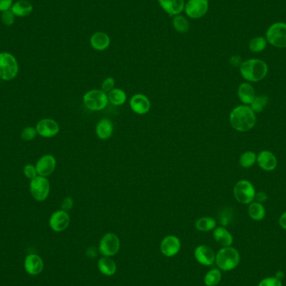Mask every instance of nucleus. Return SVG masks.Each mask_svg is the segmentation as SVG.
<instances>
[{"instance_id":"27","label":"nucleus","mask_w":286,"mask_h":286,"mask_svg":"<svg viewBox=\"0 0 286 286\" xmlns=\"http://www.w3.org/2000/svg\"><path fill=\"white\" fill-rule=\"evenodd\" d=\"M216 227V219L211 217H202L195 222V228L200 232H209Z\"/></svg>"},{"instance_id":"39","label":"nucleus","mask_w":286,"mask_h":286,"mask_svg":"<svg viewBox=\"0 0 286 286\" xmlns=\"http://www.w3.org/2000/svg\"><path fill=\"white\" fill-rule=\"evenodd\" d=\"M73 206H74V200H73L72 198L67 197V198L63 199L60 208H61L62 210L68 212L72 209Z\"/></svg>"},{"instance_id":"1","label":"nucleus","mask_w":286,"mask_h":286,"mask_svg":"<svg viewBox=\"0 0 286 286\" xmlns=\"http://www.w3.org/2000/svg\"><path fill=\"white\" fill-rule=\"evenodd\" d=\"M230 122L236 132H247L255 127L257 117L250 106L240 105L235 107L230 112Z\"/></svg>"},{"instance_id":"11","label":"nucleus","mask_w":286,"mask_h":286,"mask_svg":"<svg viewBox=\"0 0 286 286\" xmlns=\"http://www.w3.org/2000/svg\"><path fill=\"white\" fill-rule=\"evenodd\" d=\"M70 218L68 212L64 210H57L51 214L49 218V225L54 232L65 231L70 225Z\"/></svg>"},{"instance_id":"38","label":"nucleus","mask_w":286,"mask_h":286,"mask_svg":"<svg viewBox=\"0 0 286 286\" xmlns=\"http://www.w3.org/2000/svg\"><path fill=\"white\" fill-rule=\"evenodd\" d=\"M115 87V80L112 77H107L103 80L101 84V90H103L105 93H109L111 90H113Z\"/></svg>"},{"instance_id":"31","label":"nucleus","mask_w":286,"mask_h":286,"mask_svg":"<svg viewBox=\"0 0 286 286\" xmlns=\"http://www.w3.org/2000/svg\"><path fill=\"white\" fill-rule=\"evenodd\" d=\"M173 25L175 30L178 31V33H181V34L187 33L190 28L188 19L180 14L173 17Z\"/></svg>"},{"instance_id":"26","label":"nucleus","mask_w":286,"mask_h":286,"mask_svg":"<svg viewBox=\"0 0 286 286\" xmlns=\"http://www.w3.org/2000/svg\"><path fill=\"white\" fill-rule=\"evenodd\" d=\"M248 214L250 217V219H253V220L261 221L266 217V208L264 206L263 204H261V203L256 201L252 202L251 204H249Z\"/></svg>"},{"instance_id":"41","label":"nucleus","mask_w":286,"mask_h":286,"mask_svg":"<svg viewBox=\"0 0 286 286\" xmlns=\"http://www.w3.org/2000/svg\"><path fill=\"white\" fill-rule=\"evenodd\" d=\"M267 199H268V195L265 192H262V191L261 192H256L255 201L263 204L265 202L267 201Z\"/></svg>"},{"instance_id":"5","label":"nucleus","mask_w":286,"mask_h":286,"mask_svg":"<svg viewBox=\"0 0 286 286\" xmlns=\"http://www.w3.org/2000/svg\"><path fill=\"white\" fill-rule=\"evenodd\" d=\"M235 199L240 204L249 205L255 201L256 190L255 186L249 180H240L235 183L233 190Z\"/></svg>"},{"instance_id":"42","label":"nucleus","mask_w":286,"mask_h":286,"mask_svg":"<svg viewBox=\"0 0 286 286\" xmlns=\"http://www.w3.org/2000/svg\"><path fill=\"white\" fill-rule=\"evenodd\" d=\"M243 62L241 60V57L239 56V55H234V56L230 58V64L235 66V67H237V66H240Z\"/></svg>"},{"instance_id":"43","label":"nucleus","mask_w":286,"mask_h":286,"mask_svg":"<svg viewBox=\"0 0 286 286\" xmlns=\"http://www.w3.org/2000/svg\"><path fill=\"white\" fill-rule=\"evenodd\" d=\"M279 225L281 226V229L286 230V211L284 212L281 214L280 219H279Z\"/></svg>"},{"instance_id":"25","label":"nucleus","mask_w":286,"mask_h":286,"mask_svg":"<svg viewBox=\"0 0 286 286\" xmlns=\"http://www.w3.org/2000/svg\"><path fill=\"white\" fill-rule=\"evenodd\" d=\"M113 130L114 126L112 121L107 118L101 119L95 127L96 135L101 140H106L110 138L112 136Z\"/></svg>"},{"instance_id":"24","label":"nucleus","mask_w":286,"mask_h":286,"mask_svg":"<svg viewBox=\"0 0 286 286\" xmlns=\"http://www.w3.org/2000/svg\"><path fill=\"white\" fill-rule=\"evenodd\" d=\"M97 268L101 274L106 276H113L117 271V266L113 259L106 256H103L99 260Z\"/></svg>"},{"instance_id":"34","label":"nucleus","mask_w":286,"mask_h":286,"mask_svg":"<svg viewBox=\"0 0 286 286\" xmlns=\"http://www.w3.org/2000/svg\"><path fill=\"white\" fill-rule=\"evenodd\" d=\"M37 133L36 128L33 127V126H27L25 128H23L21 132V139L24 141V142H30L36 137Z\"/></svg>"},{"instance_id":"15","label":"nucleus","mask_w":286,"mask_h":286,"mask_svg":"<svg viewBox=\"0 0 286 286\" xmlns=\"http://www.w3.org/2000/svg\"><path fill=\"white\" fill-rule=\"evenodd\" d=\"M56 168V159L51 154H45L42 156L35 164L38 175L47 178L51 175Z\"/></svg>"},{"instance_id":"20","label":"nucleus","mask_w":286,"mask_h":286,"mask_svg":"<svg viewBox=\"0 0 286 286\" xmlns=\"http://www.w3.org/2000/svg\"><path fill=\"white\" fill-rule=\"evenodd\" d=\"M238 97L243 105L250 106L256 98L255 88L250 82H244L239 85L237 90Z\"/></svg>"},{"instance_id":"12","label":"nucleus","mask_w":286,"mask_h":286,"mask_svg":"<svg viewBox=\"0 0 286 286\" xmlns=\"http://www.w3.org/2000/svg\"><path fill=\"white\" fill-rule=\"evenodd\" d=\"M181 241L175 235H168L161 241L160 251L162 255L168 258H172L180 252Z\"/></svg>"},{"instance_id":"6","label":"nucleus","mask_w":286,"mask_h":286,"mask_svg":"<svg viewBox=\"0 0 286 286\" xmlns=\"http://www.w3.org/2000/svg\"><path fill=\"white\" fill-rule=\"evenodd\" d=\"M83 102L86 108L90 111H101L108 104L107 94L101 90H91L83 96Z\"/></svg>"},{"instance_id":"16","label":"nucleus","mask_w":286,"mask_h":286,"mask_svg":"<svg viewBox=\"0 0 286 286\" xmlns=\"http://www.w3.org/2000/svg\"><path fill=\"white\" fill-rule=\"evenodd\" d=\"M256 163H258L259 167L262 170L266 171V172H272V171L276 170L278 165V160H277L276 155L268 150L261 151L257 155Z\"/></svg>"},{"instance_id":"21","label":"nucleus","mask_w":286,"mask_h":286,"mask_svg":"<svg viewBox=\"0 0 286 286\" xmlns=\"http://www.w3.org/2000/svg\"><path fill=\"white\" fill-rule=\"evenodd\" d=\"M213 236L214 240L222 247H230L234 243V237L231 233L224 226L215 228Z\"/></svg>"},{"instance_id":"36","label":"nucleus","mask_w":286,"mask_h":286,"mask_svg":"<svg viewBox=\"0 0 286 286\" xmlns=\"http://www.w3.org/2000/svg\"><path fill=\"white\" fill-rule=\"evenodd\" d=\"M23 173V175L25 176L26 178H28L29 180H32L33 178L38 176L35 166L32 165V164H27V165L24 166Z\"/></svg>"},{"instance_id":"3","label":"nucleus","mask_w":286,"mask_h":286,"mask_svg":"<svg viewBox=\"0 0 286 286\" xmlns=\"http://www.w3.org/2000/svg\"><path fill=\"white\" fill-rule=\"evenodd\" d=\"M240 263V253L234 247H223L217 252L215 264L220 271H234Z\"/></svg>"},{"instance_id":"7","label":"nucleus","mask_w":286,"mask_h":286,"mask_svg":"<svg viewBox=\"0 0 286 286\" xmlns=\"http://www.w3.org/2000/svg\"><path fill=\"white\" fill-rule=\"evenodd\" d=\"M266 40L274 47L286 48V23L277 22L270 26L266 32Z\"/></svg>"},{"instance_id":"30","label":"nucleus","mask_w":286,"mask_h":286,"mask_svg":"<svg viewBox=\"0 0 286 286\" xmlns=\"http://www.w3.org/2000/svg\"><path fill=\"white\" fill-rule=\"evenodd\" d=\"M270 102V98L267 95H256V98L250 104V108L255 113H261L265 110L266 106H268Z\"/></svg>"},{"instance_id":"14","label":"nucleus","mask_w":286,"mask_h":286,"mask_svg":"<svg viewBox=\"0 0 286 286\" xmlns=\"http://www.w3.org/2000/svg\"><path fill=\"white\" fill-rule=\"evenodd\" d=\"M35 128L38 135L44 138L55 137L59 132V124L57 123L56 121L50 118L42 119L37 123Z\"/></svg>"},{"instance_id":"33","label":"nucleus","mask_w":286,"mask_h":286,"mask_svg":"<svg viewBox=\"0 0 286 286\" xmlns=\"http://www.w3.org/2000/svg\"><path fill=\"white\" fill-rule=\"evenodd\" d=\"M267 47V40L264 37H256L250 40L249 48L253 53H260L266 49Z\"/></svg>"},{"instance_id":"29","label":"nucleus","mask_w":286,"mask_h":286,"mask_svg":"<svg viewBox=\"0 0 286 286\" xmlns=\"http://www.w3.org/2000/svg\"><path fill=\"white\" fill-rule=\"evenodd\" d=\"M222 280V272L219 268L211 269L204 277V285L206 286H217Z\"/></svg>"},{"instance_id":"37","label":"nucleus","mask_w":286,"mask_h":286,"mask_svg":"<svg viewBox=\"0 0 286 286\" xmlns=\"http://www.w3.org/2000/svg\"><path fill=\"white\" fill-rule=\"evenodd\" d=\"M258 286H283L282 282L276 277H267L259 283Z\"/></svg>"},{"instance_id":"19","label":"nucleus","mask_w":286,"mask_h":286,"mask_svg":"<svg viewBox=\"0 0 286 286\" xmlns=\"http://www.w3.org/2000/svg\"><path fill=\"white\" fill-rule=\"evenodd\" d=\"M161 8L170 16L180 14L185 8L184 0H158Z\"/></svg>"},{"instance_id":"23","label":"nucleus","mask_w":286,"mask_h":286,"mask_svg":"<svg viewBox=\"0 0 286 286\" xmlns=\"http://www.w3.org/2000/svg\"><path fill=\"white\" fill-rule=\"evenodd\" d=\"M10 9L15 17L23 18L31 14L34 7L28 0H18L16 2H13Z\"/></svg>"},{"instance_id":"45","label":"nucleus","mask_w":286,"mask_h":286,"mask_svg":"<svg viewBox=\"0 0 286 286\" xmlns=\"http://www.w3.org/2000/svg\"><path fill=\"white\" fill-rule=\"evenodd\" d=\"M275 277L278 279V280H280V281H282L284 277H285V276H284V273L282 271H278V272L276 274V276H275Z\"/></svg>"},{"instance_id":"40","label":"nucleus","mask_w":286,"mask_h":286,"mask_svg":"<svg viewBox=\"0 0 286 286\" xmlns=\"http://www.w3.org/2000/svg\"><path fill=\"white\" fill-rule=\"evenodd\" d=\"M13 3V0H0V12L2 13L10 9Z\"/></svg>"},{"instance_id":"9","label":"nucleus","mask_w":286,"mask_h":286,"mask_svg":"<svg viewBox=\"0 0 286 286\" xmlns=\"http://www.w3.org/2000/svg\"><path fill=\"white\" fill-rule=\"evenodd\" d=\"M121 248V241L114 233H106L101 238L99 244L98 251L102 256L113 257L118 254Z\"/></svg>"},{"instance_id":"4","label":"nucleus","mask_w":286,"mask_h":286,"mask_svg":"<svg viewBox=\"0 0 286 286\" xmlns=\"http://www.w3.org/2000/svg\"><path fill=\"white\" fill-rule=\"evenodd\" d=\"M18 60L9 52H0V80L10 81L18 75Z\"/></svg>"},{"instance_id":"10","label":"nucleus","mask_w":286,"mask_h":286,"mask_svg":"<svg viewBox=\"0 0 286 286\" xmlns=\"http://www.w3.org/2000/svg\"><path fill=\"white\" fill-rule=\"evenodd\" d=\"M209 8V0H188L185 3L184 11L189 18L198 19L206 14Z\"/></svg>"},{"instance_id":"44","label":"nucleus","mask_w":286,"mask_h":286,"mask_svg":"<svg viewBox=\"0 0 286 286\" xmlns=\"http://www.w3.org/2000/svg\"><path fill=\"white\" fill-rule=\"evenodd\" d=\"M86 256L90 259L95 258V256H97V250L94 247L89 248L86 251Z\"/></svg>"},{"instance_id":"32","label":"nucleus","mask_w":286,"mask_h":286,"mask_svg":"<svg viewBox=\"0 0 286 286\" xmlns=\"http://www.w3.org/2000/svg\"><path fill=\"white\" fill-rule=\"evenodd\" d=\"M257 162V155L252 151L244 152L240 157V164L242 168H250Z\"/></svg>"},{"instance_id":"17","label":"nucleus","mask_w":286,"mask_h":286,"mask_svg":"<svg viewBox=\"0 0 286 286\" xmlns=\"http://www.w3.org/2000/svg\"><path fill=\"white\" fill-rule=\"evenodd\" d=\"M24 270L30 276H38L44 270V262L36 254H29L24 259Z\"/></svg>"},{"instance_id":"8","label":"nucleus","mask_w":286,"mask_h":286,"mask_svg":"<svg viewBox=\"0 0 286 286\" xmlns=\"http://www.w3.org/2000/svg\"><path fill=\"white\" fill-rule=\"evenodd\" d=\"M29 192L32 198L38 202L46 200L50 192V183L48 178L42 176H37L30 180Z\"/></svg>"},{"instance_id":"18","label":"nucleus","mask_w":286,"mask_h":286,"mask_svg":"<svg viewBox=\"0 0 286 286\" xmlns=\"http://www.w3.org/2000/svg\"><path fill=\"white\" fill-rule=\"evenodd\" d=\"M130 107L137 115H145L151 109V102L147 95L136 94L130 100Z\"/></svg>"},{"instance_id":"28","label":"nucleus","mask_w":286,"mask_h":286,"mask_svg":"<svg viewBox=\"0 0 286 286\" xmlns=\"http://www.w3.org/2000/svg\"><path fill=\"white\" fill-rule=\"evenodd\" d=\"M108 101L113 106H119L123 105L126 101V94L120 88H114L107 94Z\"/></svg>"},{"instance_id":"13","label":"nucleus","mask_w":286,"mask_h":286,"mask_svg":"<svg viewBox=\"0 0 286 286\" xmlns=\"http://www.w3.org/2000/svg\"><path fill=\"white\" fill-rule=\"evenodd\" d=\"M194 258L202 266H211L215 263L216 253L206 245H200L194 250Z\"/></svg>"},{"instance_id":"22","label":"nucleus","mask_w":286,"mask_h":286,"mask_svg":"<svg viewBox=\"0 0 286 286\" xmlns=\"http://www.w3.org/2000/svg\"><path fill=\"white\" fill-rule=\"evenodd\" d=\"M90 42L93 49L102 51L110 46L111 39L108 34L104 32H96L90 37Z\"/></svg>"},{"instance_id":"35","label":"nucleus","mask_w":286,"mask_h":286,"mask_svg":"<svg viewBox=\"0 0 286 286\" xmlns=\"http://www.w3.org/2000/svg\"><path fill=\"white\" fill-rule=\"evenodd\" d=\"M1 21L5 26H12L15 21V15L11 9L4 11L1 13Z\"/></svg>"},{"instance_id":"2","label":"nucleus","mask_w":286,"mask_h":286,"mask_svg":"<svg viewBox=\"0 0 286 286\" xmlns=\"http://www.w3.org/2000/svg\"><path fill=\"white\" fill-rule=\"evenodd\" d=\"M267 63L260 59H250L243 62L240 72L247 82L256 83L264 80L268 74Z\"/></svg>"}]
</instances>
